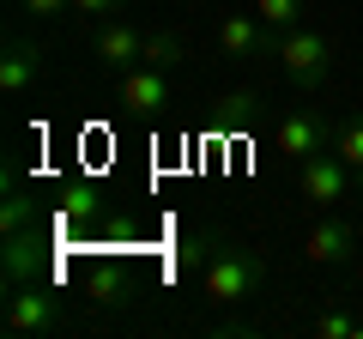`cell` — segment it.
<instances>
[{
  "label": "cell",
  "mask_w": 363,
  "mask_h": 339,
  "mask_svg": "<svg viewBox=\"0 0 363 339\" xmlns=\"http://www.w3.org/2000/svg\"><path fill=\"white\" fill-rule=\"evenodd\" d=\"M30 18H61V13H73V0H18Z\"/></svg>",
  "instance_id": "d6986e66"
},
{
  "label": "cell",
  "mask_w": 363,
  "mask_h": 339,
  "mask_svg": "<svg viewBox=\"0 0 363 339\" xmlns=\"http://www.w3.org/2000/svg\"><path fill=\"white\" fill-rule=\"evenodd\" d=\"M67 327L73 315H67L55 279H30V285L6 291V333H67Z\"/></svg>",
  "instance_id": "3957f363"
},
{
  "label": "cell",
  "mask_w": 363,
  "mask_h": 339,
  "mask_svg": "<svg viewBox=\"0 0 363 339\" xmlns=\"http://www.w3.org/2000/svg\"><path fill=\"white\" fill-rule=\"evenodd\" d=\"M218 49L230 55V61H267V55H279V30L260 13H230L218 25Z\"/></svg>",
  "instance_id": "52a82bcc"
},
{
  "label": "cell",
  "mask_w": 363,
  "mask_h": 339,
  "mask_svg": "<svg viewBox=\"0 0 363 339\" xmlns=\"http://www.w3.org/2000/svg\"><path fill=\"white\" fill-rule=\"evenodd\" d=\"M255 13L267 18L279 37H285V30H297L303 18H309V0H255Z\"/></svg>",
  "instance_id": "5bb4252c"
},
{
  "label": "cell",
  "mask_w": 363,
  "mask_h": 339,
  "mask_svg": "<svg viewBox=\"0 0 363 339\" xmlns=\"http://www.w3.org/2000/svg\"><path fill=\"white\" fill-rule=\"evenodd\" d=\"M327 145H333V128H327V116L315 104H297L285 116H272V152L285 157V164H309Z\"/></svg>",
  "instance_id": "5b68a950"
},
{
  "label": "cell",
  "mask_w": 363,
  "mask_h": 339,
  "mask_svg": "<svg viewBox=\"0 0 363 339\" xmlns=\"http://www.w3.org/2000/svg\"><path fill=\"white\" fill-rule=\"evenodd\" d=\"M140 61H145V67H169V73H176V67H182V37H176V30H152Z\"/></svg>",
  "instance_id": "9a60e30c"
},
{
  "label": "cell",
  "mask_w": 363,
  "mask_h": 339,
  "mask_svg": "<svg viewBox=\"0 0 363 339\" xmlns=\"http://www.w3.org/2000/svg\"><path fill=\"white\" fill-rule=\"evenodd\" d=\"M30 224H43V200L25 194V188H18V170L6 164V182H0V236L30 230Z\"/></svg>",
  "instance_id": "7c38bea8"
},
{
  "label": "cell",
  "mask_w": 363,
  "mask_h": 339,
  "mask_svg": "<svg viewBox=\"0 0 363 339\" xmlns=\"http://www.w3.org/2000/svg\"><path fill=\"white\" fill-rule=\"evenodd\" d=\"M0 279H6V291L30 285V279H55L49 273V224H30V230L0 236Z\"/></svg>",
  "instance_id": "8992f818"
},
{
  "label": "cell",
  "mask_w": 363,
  "mask_h": 339,
  "mask_svg": "<svg viewBox=\"0 0 363 339\" xmlns=\"http://www.w3.org/2000/svg\"><path fill=\"white\" fill-rule=\"evenodd\" d=\"M333 152L363 176V116H351V121H339V128H333Z\"/></svg>",
  "instance_id": "2e32d148"
},
{
  "label": "cell",
  "mask_w": 363,
  "mask_h": 339,
  "mask_svg": "<svg viewBox=\"0 0 363 339\" xmlns=\"http://www.w3.org/2000/svg\"><path fill=\"white\" fill-rule=\"evenodd\" d=\"M357 182H363V176L339 152H315L309 164H297V194L309 200L315 212H339L351 194H357Z\"/></svg>",
  "instance_id": "277c9868"
},
{
  "label": "cell",
  "mask_w": 363,
  "mask_h": 339,
  "mask_svg": "<svg viewBox=\"0 0 363 339\" xmlns=\"http://www.w3.org/2000/svg\"><path fill=\"white\" fill-rule=\"evenodd\" d=\"M212 121H218V128H248V121H272V116H267V104H260V91H230V97H218Z\"/></svg>",
  "instance_id": "4fadbf2b"
},
{
  "label": "cell",
  "mask_w": 363,
  "mask_h": 339,
  "mask_svg": "<svg viewBox=\"0 0 363 339\" xmlns=\"http://www.w3.org/2000/svg\"><path fill=\"white\" fill-rule=\"evenodd\" d=\"M43 73H49V55L37 43H25V37H6V49H0V91L25 97V91L43 85Z\"/></svg>",
  "instance_id": "30bf717a"
},
{
  "label": "cell",
  "mask_w": 363,
  "mask_h": 339,
  "mask_svg": "<svg viewBox=\"0 0 363 339\" xmlns=\"http://www.w3.org/2000/svg\"><path fill=\"white\" fill-rule=\"evenodd\" d=\"M303 261L309 267H351L357 261V230L327 212V218L309 224V236H303Z\"/></svg>",
  "instance_id": "ba28073f"
},
{
  "label": "cell",
  "mask_w": 363,
  "mask_h": 339,
  "mask_svg": "<svg viewBox=\"0 0 363 339\" xmlns=\"http://www.w3.org/2000/svg\"><path fill=\"white\" fill-rule=\"evenodd\" d=\"M121 104L133 109V116H157V109L169 104V67H128L121 73Z\"/></svg>",
  "instance_id": "8fae6325"
},
{
  "label": "cell",
  "mask_w": 363,
  "mask_h": 339,
  "mask_svg": "<svg viewBox=\"0 0 363 339\" xmlns=\"http://www.w3.org/2000/svg\"><path fill=\"white\" fill-rule=\"evenodd\" d=\"M315 333L321 339H363V321H351L345 309H327L321 321H315Z\"/></svg>",
  "instance_id": "e0dca14e"
},
{
  "label": "cell",
  "mask_w": 363,
  "mask_h": 339,
  "mask_svg": "<svg viewBox=\"0 0 363 339\" xmlns=\"http://www.w3.org/2000/svg\"><path fill=\"white\" fill-rule=\"evenodd\" d=\"M121 6H133V0H73V13H79V18H91V25L121 18Z\"/></svg>",
  "instance_id": "ac0fdd59"
},
{
  "label": "cell",
  "mask_w": 363,
  "mask_h": 339,
  "mask_svg": "<svg viewBox=\"0 0 363 339\" xmlns=\"http://www.w3.org/2000/svg\"><path fill=\"white\" fill-rule=\"evenodd\" d=\"M91 55H97L104 73H128V67H140V55H145V30H133L128 18H104L97 37H91Z\"/></svg>",
  "instance_id": "9c48e42d"
},
{
  "label": "cell",
  "mask_w": 363,
  "mask_h": 339,
  "mask_svg": "<svg viewBox=\"0 0 363 339\" xmlns=\"http://www.w3.org/2000/svg\"><path fill=\"white\" fill-rule=\"evenodd\" d=\"M272 61H279V73H285L303 97H315L327 79H333V37L315 30V25H297V30L279 37V55H272Z\"/></svg>",
  "instance_id": "7a4b0ae2"
},
{
  "label": "cell",
  "mask_w": 363,
  "mask_h": 339,
  "mask_svg": "<svg viewBox=\"0 0 363 339\" xmlns=\"http://www.w3.org/2000/svg\"><path fill=\"white\" fill-rule=\"evenodd\" d=\"M267 273H272L267 248L218 243V248H206V279H200V291H206L212 309H236V303H248V297L267 291Z\"/></svg>",
  "instance_id": "6da1fadb"
}]
</instances>
